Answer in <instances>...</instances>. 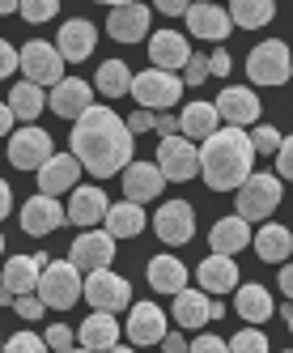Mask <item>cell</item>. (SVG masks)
<instances>
[{"mask_svg":"<svg viewBox=\"0 0 293 353\" xmlns=\"http://www.w3.org/2000/svg\"><path fill=\"white\" fill-rule=\"evenodd\" d=\"M234 307L242 319H251V323H263L268 315H272V294H268L263 285H242L238 298H234Z\"/></svg>","mask_w":293,"mask_h":353,"instance_id":"cell-33","label":"cell"},{"mask_svg":"<svg viewBox=\"0 0 293 353\" xmlns=\"http://www.w3.org/2000/svg\"><path fill=\"white\" fill-rule=\"evenodd\" d=\"M43 307H47V302H43L39 294H26V298H13V311H17L21 319H39V315H43Z\"/></svg>","mask_w":293,"mask_h":353,"instance_id":"cell-41","label":"cell"},{"mask_svg":"<svg viewBox=\"0 0 293 353\" xmlns=\"http://www.w3.org/2000/svg\"><path fill=\"white\" fill-rule=\"evenodd\" d=\"M195 276H200V285L208 294H230L238 285V268H234L230 256H208L200 268H195Z\"/></svg>","mask_w":293,"mask_h":353,"instance_id":"cell-29","label":"cell"},{"mask_svg":"<svg viewBox=\"0 0 293 353\" xmlns=\"http://www.w3.org/2000/svg\"><path fill=\"white\" fill-rule=\"evenodd\" d=\"M47 345H52L56 353H72V327H64V323H56L52 332H47Z\"/></svg>","mask_w":293,"mask_h":353,"instance_id":"cell-43","label":"cell"},{"mask_svg":"<svg viewBox=\"0 0 293 353\" xmlns=\"http://www.w3.org/2000/svg\"><path fill=\"white\" fill-rule=\"evenodd\" d=\"M144 276H149V285H153L158 294H175V298H179V294L187 290V268H183L175 256H153Z\"/></svg>","mask_w":293,"mask_h":353,"instance_id":"cell-27","label":"cell"},{"mask_svg":"<svg viewBox=\"0 0 293 353\" xmlns=\"http://www.w3.org/2000/svg\"><path fill=\"white\" fill-rule=\"evenodd\" d=\"M281 290H285V298H293V264L281 268Z\"/></svg>","mask_w":293,"mask_h":353,"instance_id":"cell-53","label":"cell"},{"mask_svg":"<svg viewBox=\"0 0 293 353\" xmlns=\"http://www.w3.org/2000/svg\"><path fill=\"white\" fill-rule=\"evenodd\" d=\"M230 353H268V336L255 332V327H247V332H238L230 341Z\"/></svg>","mask_w":293,"mask_h":353,"instance_id":"cell-39","label":"cell"},{"mask_svg":"<svg viewBox=\"0 0 293 353\" xmlns=\"http://www.w3.org/2000/svg\"><path fill=\"white\" fill-rule=\"evenodd\" d=\"M43 90L39 85H30V81H21V85H13V94H9V107L21 115V119H39V111H43Z\"/></svg>","mask_w":293,"mask_h":353,"instance_id":"cell-36","label":"cell"},{"mask_svg":"<svg viewBox=\"0 0 293 353\" xmlns=\"http://www.w3.org/2000/svg\"><path fill=\"white\" fill-rule=\"evenodd\" d=\"M128 128H132V132H149V128H158V115H153V111H136V115L128 119Z\"/></svg>","mask_w":293,"mask_h":353,"instance_id":"cell-47","label":"cell"},{"mask_svg":"<svg viewBox=\"0 0 293 353\" xmlns=\"http://www.w3.org/2000/svg\"><path fill=\"white\" fill-rule=\"evenodd\" d=\"M285 319H289V332H293V311H285Z\"/></svg>","mask_w":293,"mask_h":353,"instance_id":"cell-55","label":"cell"},{"mask_svg":"<svg viewBox=\"0 0 293 353\" xmlns=\"http://www.w3.org/2000/svg\"><path fill=\"white\" fill-rule=\"evenodd\" d=\"M158 166L170 183H187L191 174H200V149L187 137H170V141L158 145Z\"/></svg>","mask_w":293,"mask_h":353,"instance_id":"cell-8","label":"cell"},{"mask_svg":"<svg viewBox=\"0 0 293 353\" xmlns=\"http://www.w3.org/2000/svg\"><path fill=\"white\" fill-rule=\"evenodd\" d=\"M179 94H183V81L175 72H162V68L140 72L136 85H132V98L140 103V111H166V107L179 103Z\"/></svg>","mask_w":293,"mask_h":353,"instance_id":"cell-7","label":"cell"},{"mask_svg":"<svg viewBox=\"0 0 293 353\" xmlns=\"http://www.w3.org/2000/svg\"><path fill=\"white\" fill-rule=\"evenodd\" d=\"M43 268H47V256H9L5 260V302L26 298L30 290L39 294Z\"/></svg>","mask_w":293,"mask_h":353,"instance_id":"cell-12","label":"cell"},{"mask_svg":"<svg viewBox=\"0 0 293 353\" xmlns=\"http://www.w3.org/2000/svg\"><path fill=\"white\" fill-rule=\"evenodd\" d=\"M68 141H72V158H77L89 174H98V179L132 166V128L111 107H89L77 123H72Z\"/></svg>","mask_w":293,"mask_h":353,"instance_id":"cell-1","label":"cell"},{"mask_svg":"<svg viewBox=\"0 0 293 353\" xmlns=\"http://www.w3.org/2000/svg\"><path fill=\"white\" fill-rule=\"evenodd\" d=\"M9 209H13V192L9 183H0V217H9Z\"/></svg>","mask_w":293,"mask_h":353,"instance_id":"cell-52","label":"cell"},{"mask_svg":"<svg viewBox=\"0 0 293 353\" xmlns=\"http://www.w3.org/2000/svg\"><path fill=\"white\" fill-rule=\"evenodd\" d=\"M77 174H81V162L72 158V154H56L52 162H47L39 170V192L43 196H60V192H77Z\"/></svg>","mask_w":293,"mask_h":353,"instance_id":"cell-21","label":"cell"},{"mask_svg":"<svg viewBox=\"0 0 293 353\" xmlns=\"http://www.w3.org/2000/svg\"><path fill=\"white\" fill-rule=\"evenodd\" d=\"M153 230L170 247L191 243V234H195V213H191V205H187V200H170V205H162L153 213Z\"/></svg>","mask_w":293,"mask_h":353,"instance_id":"cell-11","label":"cell"},{"mask_svg":"<svg viewBox=\"0 0 293 353\" xmlns=\"http://www.w3.org/2000/svg\"><path fill=\"white\" fill-rule=\"evenodd\" d=\"M77 336H81V349H94V353H111L119 349V323L102 311H94L81 327H77Z\"/></svg>","mask_w":293,"mask_h":353,"instance_id":"cell-26","label":"cell"},{"mask_svg":"<svg viewBox=\"0 0 293 353\" xmlns=\"http://www.w3.org/2000/svg\"><path fill=\"white\" fill-rule=\"evenodd\" d=\"M128 341L136 345H162L166 341V315L153 302H136L128 315Z\"/></svg>","mask_w":293,"mask_h":353,"instance_id":"cell-20","label":"cell"},{"mask_svg":"<svg viewBox=\"0 0 293 353\" xmlns=\"http://www.w3.org/2000/svg\"><path fill=\"white\" fill-rule=\"evenodd\" d=\"M60 13V0H21V17L26 21H47Z\"/></svg>","mask_w":293,"mask_h":353,"instance_id":"cell-40","label":"cell"},{"mask_svg":"<svg viewBox=\"0 0 293 353\" xmlns=\"http://www.w3.org/2000/svg\"><path fill=\"white\" fill-rule=\"evenodd\" d=\"M255 251H259V260H268V264H281L289 251H293V234L285 230V225H276V221H268L263 230L255 234Z\"/></svg>","mask_w":293,"mask_h":353,"instance_id":"cell-31","label":"cell"},{"mask_svg":"<svg viewBox=\"0 0 293 353\" xmlns=\"http://www.w3.org/2000/svg\"><path fill=\"white\" fill-rule=\"evenodd\" d=\"M276 174H281V179H289V183H293V132L285 137L281 154H276Z\"/></svg>","mask_w":293,"mask_h":353,"instance_id":"cell-42","label":"cell"},{"mask_svg":"<svg viewBox=\"0 0 293 353\" xmlns=\"http://www.w3.org/2000/svg\"><path fill=\"white\" fill-rule=\"evenodd\" d=\"M140 230H144V209L140 205H132V200L111 205V213H107V234L111 239H132Z\"/></svg>","mask_w":293,"mask_h":353,"instance_id":"cell-32","label":"cell"},{"mask_svg":"<svg viewBox=\"0 0 293 353\" xmlns=\"http://www.w3.org/2000/svg\"><path fill=\"white\" fill-rule=\"evenodd\" d=\"M208 243H213V256H234V251H242V247L251 243V230H247V221H242V217H221V221L213 225Z\"/></svg>","mask_w":293,"mask_h":353,"instance_id":"cell-28","label":"cell"},{"mask_svg":"<svg viewBox=\"0 0 293 353\" xmlns=\"http://www.w3.org/2000/svg\"><path fill=\"white\" fill-rule=\"evenodd\" d=\"M217 123H221L217 103H187V111L179 115V132H183L187 141H208V137L221 132Z\"/></svg>","mask_w":293,"mask_h":353,"instance_id":"cell-25","label":"cell"},{"mask_svg":"<svg viewBox=\"0 0 293 353\" xmlns=\"http://www.w3.org/2000/svg\"><path fill=\"white\" fill-rule=\"evenodd\" d=\"M107 213H111V205H107L102 188H77L68 200V221L81 225V230H89L94 221H107Z\"/></svg>","mask_w":293,"mask_h":353,"instance_id":"cell-22","label":"cell"},{"mask_svg":"<svg viewBox=\"0 0 293 353\" xmlns=\"http://www.w3.org/2000/svg\"><path fill=\"white\" fill-rule=\"evenodd\" d=\"M251 145H255V154H281V145H285V137L272 128V123H259V128L251 132Z\"/></svg>","mask_w":293,"mask_h":353,"instance_id":"cell-37","label":"cell"},{"mask_svg":"<svg viewBox=\"0 0 293 353\" xmlns=\"http://www.w3.org/2000/svg\"><path fill=\"white\" fill-rule=\"evenodd\" d=\"M208 64H213L217 77H226V72H230V52H226V47H221V52H213V56H208Z\"/></svg>","mask_w":293,"mask_h":353,"instance_id":"cell-48","label":"cell"},{"mask_svg":"<svg viewBox=\"0 0 293 353\" xmlns=\"http://www.w3.org/2000/svg\"><path fill=\"white\" fill-rule=\"evenodd\" d=\"M162 349H166V353H187V341H183V332H166Z\"/></svg>","mask_w":293,"mask_h":353,"instance_id":"cell-49","label":"cell"},{"mask_svg":"<svg viewBox=\"0 0 293 353\" xmlns=\"http://www.w3.org/2000/svg\"><path fill=\"white\" fill-rule=\"evenodd\" d=\"M21 72H26V81L30 85H60L64 81V56H60V47H52V43H43V39H34V43H26L21 47Z\"/></svg>","mask_w":293,"mask_h":353,"instance_id":"cell-4","label":"cell"},{"mask_svg":"<svg viewBox=\"0 0 293 353\" xmlns=\"http://www.w3.org/2000/svg\"><path fill=\"white\" fill-rule=\"evenodd\" d=\"M81 290H85V281H81V268L72 264V260H52V264L43 268L39 298L47 302V307L64 311V307H72V302L81 298Z\"/></svg>","mask_w":293,"mask_h":353,"instance_id":"cell-3","label":"cell"},{"mask_svg":"<svg viewBox=\"0 0 293 353\" xmlns=\"http://www.w3.org/2000/svg\"><path fill=\"white\" fill-rule=\"evenodd\" d=\"M94 43H98V30L89 26L85 17H72L64 21V30H60V56L72 60V64H81L94 56Z\"/></svg>","mask_w":293,"mask_h":353,"instance_id":"cell-23","label":"cell"},{"mask_svg":"<svg viewBox=\"0 0 293 353\" xmlns=\"http://www.w3.org/2000/svg\"><path fill=\"white\" fill-rule=\"evenodd\" d=\"M281 205V174H251L238 188V217L242 221H259Z\"/></svg>","mask_w":293,"mask_h":353,"instance_id":"cell-6","label":"cell"},{"mask_svg":"<svg viewBox=\"0 0 293 353\" xmlns=\"http://www.w3.org/2000/svg\"><path fill=\"white\" fill-rule=\"evenodd\" d=\"M132 85H136V77L128 72L124 60H107L102 68H98V90H102L107 98H124V94H132Z\"/></svg>","mask_w":293,"mask_h":353,"instance_id":"cell-34","label":"cell"},{"mask_svg":"<svg viewBox=\"0 0 293 353\" xmlns=\"http://www.w3.org/2000/svg\"><path fill=\"white\" fill-rule=\"evenodd\" d=\"M255 166V145L242 128H221L200 145V174L213 192H230L251 179Z\"/></svg>","mask_w":293,"mask_h":353,"instance_id":"cell-2","label":"cell"},{"mask_svg":"<svg viewBox=\"0 0 293 353\" xmlns=\"http://www.w3.org/2000/svg\"><path fill=\"white\" fill-rule=\"evenodd\" d=\"M247 72H251V81H255V85H285V81H289V72H293L289 47L276 43V39L259 43L255 52L247 56Z\"/></svg>","mask_w":293,"mask_h":353,"instance_id":"cell-5","label":"cell"},{"mask_svg":"<svg viewBox=\"0 0 293 353\" xmlns=\"http://www.w3.org/2000/svg\"><path fill=\"white\" fill-rule=\"evenodd\" d=\"M191 353H230V341H221V336H200V341H191Z\"/></svg>","mask_w":293,"mask_h":353,"instance_id":"cell-44","label":"cell"},{"mask_svg":"<svg viewBox=\"0 0 293 353\" xmlns=\"http://www.w3.org/2000/svg\"><path fill=\"white\" fill-rule=\"evenodd\" d=\"M230 17H234V26L255 30V26H268V21L276 17V5H272V0H234Z\"/></svg>","mask_w":293,"mask_h":353,"instance_id":"cell-35","label":"cell"},{"mask_svg":"<svg viewBox=\"0 0 293 353\" xmlns=\"http://www.w3.org/2000/svg\"><path fill=\"white\" fill-rule=\"evenodd\" d=\"M5 353H47V336H34V332H13L5 341Z\"/></svg>","mask_w":293,"mask_h":353,"instance_id":"cell-38","label":"cell"},{"mask_svg":"<svg viewBox=\"0 0 293 353\" xmlns=\"http://www.w3.org/2000/svg\"><path fill=\"white\" fill-rule=\"evenodd\" d=\"M158 9H162V13H170V17H175V13H187L191 5H183V0H158Z\"/></svg>","mask_w":293,"mask_h":353,"instance_id":"cell-51","label":"cell"},{"mask_svg":"<svg viewBox=\"0 0 293 353\" xmlns=\"http://www.w3.org/2000/svg\"><path fill=\"white\" fill-rule=\"evenodd\" d=\"M107 34L115 43H140L149 34V9L144 5H115L107 17Z\"/></svg>","mask_w":293,"mask_h":353,"instance_id":"cell-17","label":"cell"},{"mask_svg":"<svg viewBox=\"0 0 293 353\" xmlns=\"http://www.w3.org/2000/svg\"><path fill=\"white\" fill-rule=\"evenodd\" d=\"M17 68H21V56L13 52V43H0V72H5V77H13Z\"/></svg>","mask_w":293,"mask_h":353,"instance_id":"cell-45","label":"cell"},{"mask_svg":"<svg viewBox=\"0 0 293 353\" xmlns=\"http://www.w3.org/2000/svg\"><path fill=\"white\" fill-rule=\"evenodd\" d=\"M52 158H56V149H52V137L43 128H21L9 137V162L17 170H43Z\"/></svg>","mask_w":293,"mask_h":353,"instance_id":"cell-9","label":"cell"},{"mask_svg":"<svg viewBox=\"0 0 293 353\" xmlns=\"http://www.w3.org/2000/svg\"><path fill=\"white\" fill-rule=\"evenodd\" d=\"M175 132H179V119H170V115H158V137H162V141H170Z\"/></svg>","mask_w":293,"mask_h":353,"instance_id":"cell-50","label":"cell"},{"mask_svg":"<svg viewBox=\"0 0 293 353\" xmlns=\"http://www.w3.org/2000/svg\"><path fill=\"white\" fill-rule=\"evenodd\" d=\"M208 72H213V64H208L204 56H191V64H187V85H200Z\"/></svg>","mask_w":293,"mask_h":353,"instance_id":"cell-46","label":"cell"},{"mask_svg":"<svg viewBox=\"0 0 293 353\" xmlns=\"http://www.w3.org/2000/svg\"><path fill=\"white\" fill-rule=\"evenodd\" d=\"M72 353H94V349H72Z\"/></svg>","mask_w":293,"mask_h":353,"instance_id":"cell-57","label":"cell"},{"mask_svg":"<svg viewBox=\"0 0 293 353\" xmlns=\"http://www.w3.org/2000/svg\"><path fill=\"white\" fill-rule=\"evenodd\" d=\"M68 221V209H60V200L56 196H30L26 205H21V230L26 234H52L56 225Z\"/></svg>","mask_w":293,"mask_h":353,"instance_id":"cell-14","label":"cell"},{"mask_svg":"<svg viewBox=\"0 0 293 353\" xmlns=\"http://www.w3.org/2000/svg\"><path fill=\"white\" fill-rule=\"evenodd\" d=\"M217 111L230 119V128H242V123H255V119H259V98H255V90H247V85H234V90H221V98H217Z\"/></svg>","mask_w":293,"mask_h":353,"instance_id":"cell-24","label":"cell"},{"mask_svg":"<svg viewBox=\"0 0 293 353\" xmlns=\"http://www.w3.org/2000/svg\"><path fill=\"white\" fill-rule=\"evenodd\" d=\"M187 30H191L195 39L221 43V39H230V30H234V17H230L221 5H191V9H187Z\"/></svg>","mask_w":293,"mask_h":353,"instance_id":"cell-18","label":"cell"},{"mask_svg":"<svg viewBox=\"0 0 293 353\" xmlns=\"http://www.w3.org/2000/svg\"><path fill=\"white\" fill-rule=\"evenodd\" d=\"M213 315H221V307H213L200 290H183V294L175 298V319H179L183 327H204Z\"/></svg>","mask_w":293,"mask_h":353,"instance_id":"cell-30","label":"cell"},{"mask_svg":"<svg viewBox=\"0 0 293 353\" xmlns=\"http://www.w3.org/2000/svg\"><path fill=\"white\" fill-rule=\"evenodd\" d=\"M149 60H153V68H162V72H175V68L187 72V64H191L187 39H183L179 30H158L153 43H149Z\"/></svg>","mask_w":293,"mask_h":353,"instance_id":"cell-19","label":"cell"},{"mask_svg":"<svg viewBox=\"0 0 293 353\" xmlns=\"http://www.w3.org/2000/svg\"><path fill=\"white\" fill-rule=\"evenodd\" d=\"M111 353H136V349H111Z\"/></svg>","mask_w":293,"mask_h":353,"instance_id":"cell-56","label":"cell"},{"mask_svg":"<svg viewBox=\"0 0 293 353\" xmlns=\"http://www.w3.org/2000/svg\"><path fill=\"white\" fill-rule=\"evenodd\" d=\"M166 183H170V179L162 174V166H153V162H132V166L124 170V196L132 200V205H144V200L162 196Z\"/></svg>","mask_w":293,"mask_h":353,"instance_id":"cell-15","label":"cell"},{"mask_svg":"<svg viewBox=\"0 0 293 353\" xmlns=\"http://www.w3.org/2000/svg\"><path fill=\"white\" fill-rule=\"evenodd\" d=\"M111 256H115V239L107 230H81V239L72 243V256L68 260L77 264L81 272H107Z\"/></svg>","mask_w":293,"mask_h":353,"instance_id":"cell-13","label":"cell"},{"mask_svg":"<svg viewBox=\"0 0 293 353\" xmlns=\"http://www.w3.org/2000/svg\"><path fill=\"white\" fill-rule=\"evenodd\" d=\"M85 298H89V307L94 311H119V307H132V285L124 281L119 272H89L85 276Z\"/></svg>","mask_w":293,"mask_h":353,"instance_id":"cell-10","label":"cell"},{"mask_svg":"<svg viewBox=\"0 0 293 353\" xmlns=\"http://www.w3.org/2000/svg\"><path fill=\"white\" fill-rule=\"evenodd\" d=\"M89 107H98V103H94V90H89L81 77H64V81L52 90V111L64 115V119H72V123H77Z\"/></svg>","mask_w":293,"mask_h":353,"instance_id":"cell-16","label":"cell"},{"mask_svg":"<svg viewBox=\"0 0 293 353\" xmlns=\"http://www.w3.org/2000/svg\"><path fill=\"white\" fill-rule=\"evenodd\" d=\"M13 115H17V111H13V107L5 103V111H0V128H5L9 137H13Z\"/></svg>","mask_w":293,"mask_h":353,"instance_id":"cell-54","label":"cell"}]
</instances>
